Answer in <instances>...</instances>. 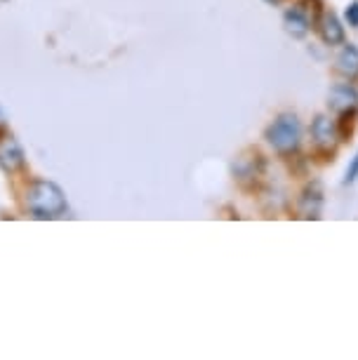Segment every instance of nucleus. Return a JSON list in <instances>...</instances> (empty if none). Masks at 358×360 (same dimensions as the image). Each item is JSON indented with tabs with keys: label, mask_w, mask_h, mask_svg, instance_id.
Returning a JSON list of instances; mask_svg holds the SVG:
<instances>
[{
	"label": "nucleus",
	"mask_w": 358,
	"mask_h": 360,
	"mask_svg": "<svg viewBox=\"0 0 358 360\" xmlns=\"http://www.w3.org/2000/svg\"><path fill=\"white\" fill-rule=\"evenodd\" d=\"M26 205L36 219H57L66 212V195L55 181L38 179L26 191Z\"/></svg>",
	"instance_id": "1"
},
{
	"label": "nucleus",
	"mask_w": 358,
	"mask_h": 360,
	"mask_svg": "<svg viewBox=\"0 0 358 360\" xmlns=\"http://www.w3.org/2000/svg\"><path fill=\"white\" fill-rule=\"evenodd\" d=\"M264 139L269 146L281 155H293L302 144V123L295 113H281L271 125L267 127Z\"/></svg>",
	"instance_id": "2"
},
{
	"label": "nucleus",
	"mask_w": 358,
	"mask_h": 360,
	"mask_svg": "<svg viewBox=\"0 0 358 360\" xmlns=\"http://www.w3.org/2000/svg\"><path fill=\"white\" fill-rule=\"evenodd\" d=\"M328 108L337 115H354L358 111V90L349 83L333 85L328 92Z\"/></svg>",
	"instance_id": "3"
},
{
	"label": "nucleus",
	"mask_w": 358,
	"mask_h": 360,
	"mask_svg": "<svg viewBox=\"0 0 358 360\" xmlns=\"http://www.w3.org/2000/svg\"><path fill=\"white\" fill-rule=\"evenodd\" d=\"M323 202H326V193H323L321 181H312L300 195V214L304 219H321Z\"/></svg>",
	"instance_id": "4"
},
{
	"label": "nucleus",
	"mask_w": 358,
	"mask_h": 360,
	"mask_svg": "<svg viewBox=\"0 0 358 360\" xmlns=\"http://www.w3.org/2000/svg\"><path fill=\"white\" fill-rule=\"evenodd\" d=\"M316 29H319V36L326 45H342L344 43V26L340 22V17L330 10H323L319 19H316Z\"/></svg>",
	"instance_id": "5"
},
{
	"label": "nucleus",
	"mask_w": 358,
	"mask_h": 360,
	"mask_svg": "<svg viewBox=\"0 0 358 360\" xmlns=\"http://www.w3.org/2000/svg\"><path fill=\"white\" fill-rule=\"evenodd\" d=\"M24 162V148L19 146V141L15 137H0V169L12 174L22 169Z\"/></svg>",
	"instance_id": "6"
},
{
	"label": "nucleus",
	"mask_w": 358,
	"mask_h": 360,
	"mask_svg": "<svg viewBox=\"0 0 358 360\" xmlns=\"http://www.w3.org/2000/svg\"><path fill=\"white\" fill-rule=\"evenodd\" d=\"M335 71L347 80L358 78V47L356 45L342 43V50L337 52V57H335Z\"/></svg>",
	"instance_id": "7"
},
{
	"label": "nucleus",
	"mask_w": 358,
	"mask_h": 360,
	"mask_svg": "<svg viewBox=\"0 0 358 360\" xmlns=\"http://www.w3.org/2000/svg\"><path fill=\"white\" fill-rule=\"evenodd\" d=\"M283 24H286V31L290 33L293 38H304L312 29V19H309L307 10L302 5H295L293 10H288L283 15Z\"/></svg>",
	"instance_id": "8"
},
{
	"label": "nucleus",
	"mask_w": 358,
	"mask_h": 360,
	"mask_svg": "<svg viewBox=\"0 0 358 360\" xmlns=\"http://www.w3.org/2000/svg\"><path fill=\"white\" fill-rule=\"evenodd\" d=\"M312 137L316 141V146L333 148L337 141V127L328 115H316L314 123H312Z\"/></svg>",
	"instance_id": "9"
},
{
	"label": "nucleus",
	"mask_w": 358,
	"mask_h": 360,
	"mask_svg": "<svg viewBox=\"0 0 358 360\" xmlns=\"http://www.w3.org/2000/svg\"><path fill=\"white\" fill-rule=\"evenodd\" d=\"M356 179H358V151L354 158H351L347 172H344V184H354Z\"/></svg>",
	"instance_id": "10"
},
{
	"label": "nucleus",
	"mask_w": 358,
	"mask_h": 360,
	"mask_svg": "<svg viewBox=\"0 0 358 360\" xmlns=\"http://www.w3.org/2000/svg\"><path fill=\"white\" fill-rule=\"evenodd\" d=\"M344 17H347L349 26H354V29H358V0H356V3L347 5V10H344Z\"/></svg>",
	"instance_id": "11"
},
{
	"label": "nucleus",
	"mask_w": 358,
	"mask_h": 360,
	"mask_svg": "<svg viewBox=\"0 0 358 360\" xmlns=\"http://www.w3.org/2000/svg\"><path fill=\"white\" fill-rule=\"evenodd\" d=\"M264 3H269V5H281V0H264Z\"/></svg>",
	"instance_id": "12"
}]
</instances>
